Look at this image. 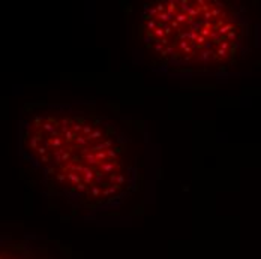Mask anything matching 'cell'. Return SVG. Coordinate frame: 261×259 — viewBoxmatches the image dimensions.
<instances>
[{
	"label": "cell",
	"mask_w": 261,
	"mask_h": 259,
	"mask_svg": "<svg viewBox=\"0 0 261 259\" xmlns=\"http://www.w3.org/2000/svg\"><path fill=\"white\" fill-rule=\"evenodd\" d=\"M23 160L54 195L89 210L116 206L138 186V152L111 117L86 105H39L23 114Z\"/></svg>",
	"instance_id": "cell-1"
},
{
	"label": "cell",
	"mask_w": 261,
	"mask_h": 259,
	"mask_svg": "<svg viewBox=\"0 0 261 259\" xmlns=\"http://www.w3.org/2000/svg\"><path fill=\"white\" fill-rule=\"evenodd\" d=\"M141 33L159 59L195 69L228 65L245 41L234 6L216 0H159L144 6Z\"/></svg>",
	"instance_id": "cell-2"
},
{
	"label": "cell",
	"mask_w": 261,
	"mask_h": 259,
	"mask_svg": "<svg viewBox=\"0 0 261 259\" xmlns=\"http://www.w3.org/2000/svg\"><path fill=\"white\" fill-rule=\"evenodd\" d=\"M0 259H63L48 244L24 238L3 243Z\"/></svg>",
	"instance_id": "cell-3"
}]
</instances>
